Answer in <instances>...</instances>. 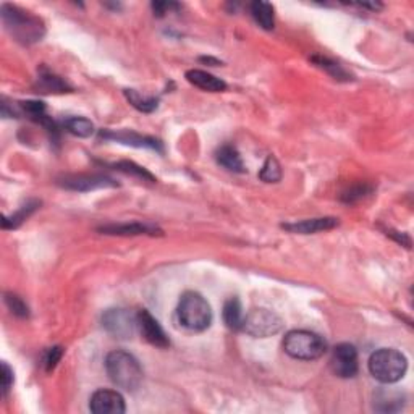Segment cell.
Masks as SVG:
<instances>
[{
  "label": "cell",
  "mask_w": 414,
  "mask_h": 414,
  "mask_svg": "<svg viewBox=\"0 0 414 414\" xmlns=\"http://www.w3.org/2000/svg\"><path fill=\"white\" fill-rule=\"evenodd\" d=\"M105 371L110 381L126 392H136L143 383L144 372L139 361L123 350H115L107 354Z\"/></svg>",
  "instance_id": "1"
},
{
  "label": "cell",
  "mask_w": 414,
  "mask_h": 414,
  "mask_svg": "<svg viewBox=\"0 0 414 414\" xmlns=\"http://www.w3.org/2000/svg\"><path fill=\"white\" fill-rule=\"evenodd\" d=\"M2 19L8 31L12 33V36L23 44L41 41L44 33H46L41 19L21 8L13 7V5H2Z\"/></svg>",
  "instance_id": "2"
},
{
  "label": "cell",
  "mask_w": 414,
  "mask_h": 414,
  "mask_svg": "<svg viewBox=\"0 0 414 414\" xmlns=\"http://www.w3.org/2000/svg\"><path fill=\"white\" fill-rule=\"evenodd\" d=\"M408 359L395 348H381L369 359V372L381 383H397L405 377Z\"/></svg>",
  "instance_id": "3"
},
{
  "label": "cell",
  "mask_w": 414,
  "mask_h": 414,
  "mask_svg": "<svg viewBox=\"0 0 414 414\" xmlns=\"http://www.w3.org/2000/svg\"><path fill=\"white\" fill-rule=\"evenodd\" d=\"M177 314L183 327L191 330V332H204L212 324L211 304L196 291H187L180 298Z\"/></svg>",
  "instance_id": "4"
},
{
  "label": "cell",
  "mask_w": 414,
  "mask_h": 414,
  "mask_svg": "<svg viewBox=\"0 0 414 414\" xmlns=\"http://www.w3.org/2000/svg\"><path fill=\"white\" fill-rule=\"evenodd\" d=\"M284 350L288 356L301 361H314L327 352V342L309 330H291L284 338Z\"/></svg>",
  "instance_id": "5"
},
{
  "label": "cell",
  "mask_w": 414,
  "mask_h": 414,
  "mask_svg": "<svg viewBox=\"0 0 414 414\" xmlns=\"http://www.w3.org/2000/svg\"><path fill=\"white\" fill-rule=\"evenodd\" d=\"M284 329V320L274 311L266 308H255L243 318L241 330L255 338H269Z\"/></svg>",
  "instance_id": "6"
},
{
  "label": "cell",
  "mask_w": 414,
  "mask_h": 414,
  "mask_svg": "<svg viewBox=\"0 0 414 414\" xmlns=\"http://www.w3.org/2000/svg\"><path fill=\"white\" fill-rule=\"evenodd\" d=\"M102 327L110 335H114L115 338L128 340L133 337L136 329H138V320H136V316L131 314L128 309L114 308L107 309L102 314Z\"/></svg>",
  "instance_id": "7"
},
{
  "label": "cell",
  "mask_w": 414,
  "mask_h": 414,
  "mask_svg": "<svg viewBox=\"0 0 414 414\" xmlns=\"http://www.w3.org/2000/svg\"><path fill=\"white\" fill-rule=\"evenodd\" d=\"M330 368L335 376L342 379H352L358 374V352L353 345L340 343L334 348L330 358Z\"/></svg>",
  "instance_id": "8"
},
{
  "label": "cell",
  "mask_w": 414,
  "mask_h": 414,
  "mask_svg": "<svg viewBox=\"0 0 414 414\" xmlns=\"http://www.w3.org/2000/svg\"><path fill=\"white\" fill-rule=\"evenodd\" d=\"M136 320H138V330L139 334L143 335L146 342L154 345L157 348H169L170 340L167 334L164 332V329L160 327L157 319L153 318V314L149 313L148 309H141L138 314H136Z\"/></svg>",
  "instance_id": "9"
},
{
  "label": "cell",
  "mask_w": 414,
  "mask_h": 414,
  "mask_svg": "<svg viewBox=\"0 0 414 414\" xmlns=\"http://www.w3.org/2000/svg\"><path fill=\"white\" fill-rule=\"evenodd\" d=\"M63 188L70 189V191H92V189L101 188H115L119 187L114 178L107 177V175H71L65 177L60 182Z\"/></svg>",
  "instance_id": "10"
},
{
  "label": "cell",
  "mask_w": 414,
  "mask_h": 414,
  "mask_svg": "<svg viewBox=\"0 0 414 414\" xmlns=\"http://www.w3.org/2000/svg\"><path fill=\"white\" fill-rule=\"evenodd\" d=\"M89 410L94 414H123L125 398L117 390H97L89 400Z\"/></svg>",
  "instance_id": "11"
},
{
  "label": "cell",
  "mask_w": 414,
  "mask_h": 414,
  "mask_svg": "<svg viewBox=\"0 0 414 414\" xmlns=\"http://www.w3.org/2000/svg\"><path fill=\"white\" fill-rule=\"evenodd\" d=\"M102 139H110L117 141L120 144L126 146H135V148H146V149H155L162 150V144L160 141L155 138H150V136H141L138 133H133V131H101Z\"/></svg>",
  "instance_id": "12"
},
{
  "label": "cell",
  "mask_w": 414,
  "mask_h": 414,
  "mask_svg": "<svg viewBox=\"0 0 414 414\" xmlns=\"http://www.w3.org/2000/svg\"><path fill=\"white\" fill-rule=\"evenodd\" d=\"M338 218L335 217H320L308 218V221H301L295 223H286L284 228L291 233H300V235H313V233L332 230V228L338 227Z\"/></svg>",
  "instance_id": "13"
},
{
  "label": "cell",
  "mask_w": 414,
  "mask_h": 414,
  "mask_svg": "<svg viewBox=\"0 0 414 414\" xmlns=\"http://www.w3.org/2000/svg\"><path fill=\"white\" fill-rule=\"evenodd\" d=\"M187 80L191 83L193 86L199 87L202 91L209 92H222L227 89V83L221 80V78L211 75V73L204 70H189L187 71Z\"/></svg>",
  "instance_id": "14"
},
{
  "label": "cell",
  "mask_w": 414,
  "mask_h": 414,
  "mask_svg": "<svg viewBox=\"0 0 414 414\" xmlns=\"http://www.w3.org/2000/svg\"><path fill=\"white\" fill-rule=\"evenodd\" d=\"M102 233H107V235H120V236H128V235H160V230L157 227L149 225V223H121V225H107L101 228Z\"/></svg>",
  "instance_id": "15"
},
{
  "label": "cell",
  "mask_w": 414,
  "mask_h": 414,
  "mask_svg": "<svg viewBox=\"0 0 414 414\" xmlns=\"http://www.w3.org/2000/svg\"><path fill=\"white\" fill-rule=\"evenodd\" d=\"M405 406V395L395 390H379L374 395V410L381 413H397Z\"/></svg>",
  "instance_id": "16"
},
{
  "label": "cell",
  "mask_w": 414,
  "mask_h": 414,
  "mask_svg": "<svg viewBox=\"0 0 414 414\" xmlns=\"http://www.w3.org/2000/svg\"><path fill=\"white\" fill-rule=\"evenodd\" d=\"M217 164L222 165L223 169L230 170V172L235 173H243L245 172V164H243L241 155L238 153L236 148L233 146H222L221 149L216 153Z\"/></svg>",
  "instance_id": "17"
},
{
  "label": "cell",
  "mask_w": 414,
  "mask_h": 414,
  "mask_svg": "<svg viewBox=\"0 0 414 414\" xmlns=\"http://www.w3.org/2000/svg\"><path fill=\"white\" fill-rule=\"evenodd\" d=\"M251 15L262 29H266V31H272V29H274L275 13L272 3L262 2V0H256V2L251 3Z\"/></svg>",
  "instance_id": "18"
},
{
  "label": "cell",
  "mask_w": 414,
  "mask_h": 414,
  "mask_svg": "<svg viewBox=\"0 0 414 414\" xmlns=\"http://www.w3.org/2000/svg\"><path fill=\"white\" fill-rule=\"evenodd\" d=\"M243 308L240 300L235 298H228L223 304V320H225L227 327L232 330H241V324H243Z\"/></svg>",
  "instance_id": "19"
},
{
  "label": "cell",
  "mask_w": 414,
  "mask_h": 414,
  "mask_svg": "<svg viewBox=\"0 0 414 414\" xmlns=\"http://www.w3.org/2000/svg\"><path fill=\"white\" fill-rule=\"evenodd\" d=\"M63 126L68 133L78 136V138H89L94 133V123L85 117H70L63 121Z\"/></svg>",
  "instance_id": "20"
},
{
  "label": "cell",
  "mask_w": 414,
  "mask_h": 414,
  "mask_svg": "<svg viewBox=\"0 0 414 414\" xmlns=\"http://www.w3.org/2000/svg\"><path fill=\"white\" fill-rule=\"evenodd\" d=\"M125 97L136 110L144 112V114H150V112H154L159 105V99H155V97L141 96L139 92L135 89H125Z\"/></svg>",
  "instance_id": "21"
},
{
  "label": "cell",
  "mask_w": 414,
  "mask_h": 414,
  "mask_svg": "<svg viewBox=\"0 0 414 414\" xmlns=\"http://www.w3.org/2000/svg\"><path fill=\"white\" fill-rule=\"evenodd\" d=\"M114 167L119 170V172H123L126 175H131V177H136L139 180H143V182H150L154 183L155 178L153 173H149L148 170H146L144 167H141V165L135 164V162H128V160H123V162H119L115 164Z\"/></svg>",
  "instance_id": "22"
},
{
  "label": "cell",
  "mask_w": 414,
  "mask_h": 414,
  "mask_svg": "<svg viewBox=\"0 0 414 414\" xmlns=\"http://www.w3.org/2000/svg\"><path fill=\"white\" fill-rule=\"evenodd\" d=\"M259 177H261L262 182H266V183L280 182V180H282V167H280L279 160H277L275 157H272V155H270V157H267V160L261 169Z\"/></svg>",
  "instance_id": "23"
},
{
  "label": "cell",
  "mask_w": 414,
  "mask_h": 414,
  "mask_svg": "<svg viewBox=\"0 0 414 414\" xmlns=\"http://www.w3.org/2000/svg\"><path fill=\"white\" fill-rule=\"evenodd\" d=\"M37 206H39V202H28L26 206H23L18 212H15L12 217L5 216L2 221V227L3 228H17L19 223H21L23 221H26V218L31 216L34 211H36Z\"/></svg>",
  "instance_id": "24"
},
{
  "label": "cell",
  "mask_w": 414,
  "mask_h": 414,
  "mask_svg": "<svg viewBox=\"0 0 414 414\" xmlns=\"http://www.w3.org/2000/svg\"><path fill=\"white\" fill-rule=\"evenodd\" d=\"M39 87H41L42 92H65L68 89V86L60 78L53 76L51 73L41 75V78H39Z\"/></svg>",
  "instance_id": "25"
},
{
  "label": "cell",
  "mask_w": 414,
  "mask_h": 414,
  "mask_svg": "<svg viewBox=\"0 0 414 414\" xmlns=\"http://www.w3.org/2000/svg\"><path fill=\"white\" fill-rule=\"evenodd\" d=\"M313 62L316 65L324 68V70H327L330 75H332L335 80H348V75L347 71L343 70L342 65H338V63H335L332 60H329V58H324V57H313Z\"/></svg>",
  "instance_id": "26"
},
{
  "label": "cell",
  "mask_w": 414,
  "mask_h": 414,
  "mask_svg": "<svg viewBox=\"0 0 414 414\" xmlns=\"http://www.w3.org/2000/svg\"><path fill=\"white\" fill-rule=\"evenodd\" d=\"M5 304L8 306V309L12 311V314L17 316V318H28L29 316L28 304L17 295L5 293Z\"/></svg>",
  "instance_id": "27"
},
{
  "label": "cell",
  "mask_w": 414,
  "mask_h": 414,
  "mask_svg": "<svg viewBox=\"0 0 414 414\" xmlns=\"http://www.w3.org/2000/svg\"><path fill=\"white\" fill-rule=\"evenodd\" d=\"M63 356V348L62 347H52L49 348L46 353H44V358H42V366L46 369L47 372H51L55 369V366L58 364Z\"/></svg>",
  "instance_id": "28"
},
{
  "label": "cell",
  "mask_w": 414,
  "mask_h": 414,
  "mask_svg": "<svg viewBox=\"0 0 414 414\" xmlns=\"http://www.w3.org/2000/svg\"><path fill=\"white\" fill-rule=\"evenodd\" d=\"M13 386V371L7 363H2V395L7 397L10 388Z\"/></svg>",
  "instance_id": "29"
},
{
  "label": "cell",
  "mask_w": 414,
  "mask_h": 414,
  "mask_svg": "<svg viewBox=\"0 0 414 414\" xmlns=\"http://www.w3.org/2000/svg\"><path fill=\"white\" fill-rule=\"evenodd\" d=\"M178 8H180V5L173 3V2H154L153 3L154 15H157V17H164L165 13L172 12V10H178Z\"/></svg>",
  "instance_id": "30"
},
{
  "label": "cell",
  "mask_w": 414,
  "mask_h": 414,
  "mask_svg": "<svg viewBox=\"0 0 414 414\" xmlns=\"http://www.w3.org/2000/svg\"><path fill=\"white\" fill-rule=\"evenodd\" d=\"M369 191H371V189H369L368 187H363V188L359 187L358 189H350L347 194H343V201L345 202H353L354 199L364 198V194L369 193Z\"/></svg>",
  "instance_id": "31"
}]
</instances>
